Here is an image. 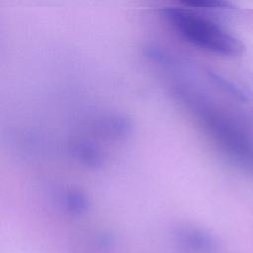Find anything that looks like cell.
<instances>
[{
    "mask_svg": "<svg viewBox=\"0 0 253 253\" xmlns=\"http://www.w3.org/2000/svg\"><path fill=\"white\" fill-rule=\"evenodd\" d=\"M161 12L171 29L195 47L222 56H238L245 50L239 39L186 3L165 7Z\"/></svg>",
    "mask_w": 253,
    "mask_h": 253,
    "instance_id": "6da1fadb",
    "label": "cell"
},
{
    "mask_svg": "<svg viewBox=\"0 0 253 253\" xmlns=\"http://www.w3.org/2000/svg\"><path fill=\"white\" fill-rule=\"evenodd\" d=\"M91 130L109 140H123L133 130L132 121L124 114L107 113L95 117L90 122Z\"/></svg>",
    "mask_w": 253,
    "mask_h": 253,
    "instance_id": "7a4b0ae2",
    "label": "cell"
},
{
    "mask_svg": "<svg viewBox=\"0 0 253 253\" xmlns=\"http://www.w3.org/2000/svg\"><path fill=\"white\" fill-rule=\"evenodd\" d=\"M69 155L79 165L93 170L102 168L107 162L105 151L96 143L87 139H73L68 143Z\"/></svg>",
    "mask_w": 253,
    "mask_h": 253,
    "instance_id": "3957f363",
    "label": "cell"
},
{
    "mask_svg": "<svg viewBox=\"0 0 253 253\" xmlns=\"http://www.w3.org/2000/svg\"><path fill=\"white\" fill-rule=\"evenodd\" d=\"M61 201L66 211L74 214H82L89 209V199L79 189L66 190L61 197Z\"/></svg>",
    "mask_w": 253,
    "mask_h": 253,
    "instance_id": "277c9868",
    "label": "cell"
}]
</instances>
